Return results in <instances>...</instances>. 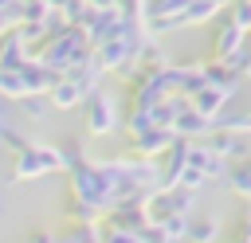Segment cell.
Returning a JSON list of instances; mask_svg holds the SVG:
<instances>
[{"label": "cell", "mask_w": 251, "mask_h": 243, "mask_svg": "<svg viewBox=\"0 0 251 243\" xmlns=\"http://www.w3.org/2000/svg\"><path fill=\"white\" fill-rule=\"evenodd\" d=\"M173 133L176 137H184V141H192V137H208L212 133V118H204L200 110H192V102L173 118Z\"/></svg>", "instance_id": "obj_8"}, {"label": "cell", "mask_w": 251, "mask_h": 243, "mask_svg": "<svg viewBox=\"0 0 251 243\" xmlns=\"http://www.w3.org/2000/svg\"><path fill=\"white\" fill-rule=\"evenodd\" d=\"M51 243H78V235H75V231H67V235H55Z\"/></svg>", "instance_id": "obj_25"}, {"label": "cell", "mask_w": 251, "mask_h": 243, "mask_svg": "<svg viewBox=\"0 0 251 243\" xmlns=\"http://www.w3.org/2000/svg\"><path fill=\"white\" fill-rule=\"evenodd\" d=\"M16 20H20V16H8V8H0V35H4V31H8Z\"/></svg>", "instance_id": "obj_24"}, {"label": "cell", "mask_w": 251, "mask_h": 243, "mask_svg": "<svg viewBox=\"0 0 251 243\" xmlns=\"http://www.w3.org/2000/svg\"><path fill=\"white\" fill-rule=\"evenodd\" d=\"M188 243H220V216L188 219Z\"/></svg>", "instance_id": "obj_11"}, {"label": "cell", "mask_w": 251, "mask_h": 243, "mask_svg": "<svg viewBox=\"0 0 251 243\" xmlns=\"http://www.w3.org/2000/svg\"><path fill=\"white\" fill-rule=\"evenodd\" d=\"M24 110H27L31 118H43V114H47V106H43L39 94H27V98H24Z\"/></svg>", "instance_id": "obj_21"}, {"label": "cell", "mask_w": 251, "mask_h": 243, "mask_svg": "<svg viewBox=\"0 0 251 243\" xmlns=\"http://www.w3.org/2000/svg\"><path fill=\"white\" fill-rule=\"evenodd\" d=\"M161 227H165V235H169L173 243L188 239V216H180V212H176V216H165V219H161Z\"/></svg>", "instance_id": "obj_15"}, {"label": "cell", "mask_w": 251, "mask_h": 243, "mask_svg": "<svg viewBox=\"0 0 251 243\" xmlns=\"http://www.w3.org/2000/svg\"><path fill=\"white\" fill-rule=\"evenodd\" d=\"M212 129H239V133H251V110H247V114H220Z\"/></svg>", "instance_id": "obj_16"}, {"label": "cell", "mask_w": 251, "mask_h": 243, "mask_svg": "<svg viewBox=\"0 0 251 243\" xmlns=\"http://www.w3.org/2000/svg\"><path fill=\"white\" fill-rule=\"evenodd\" d=\"M137 239H141V243H173V239L165 235V227H161V223H145V227L137 231Z\"/></svg>", "instance_id": "obj_19"}, {"label": "cell", "mask_w": 251, "mask_h": 243, "mask_svg": "<svg viewBox=\"0 0 251 243\" xmlns=\"http://www.w3.org/2000/svg\"><path fill=\"white\" fill-rule=\"evenodd\" d=\"M51 239H55V235H51V231H47V227H35V231H31V239H27V243H51Z\"/></svg>", "instance_id": "obj_23"}, {"label": "cell", "mask_w": 251, "mask_h": 243, "mask_svg": "<svg viewBox=\"0 0 251 243\" xmlns=\"http://www.w3.org/2000/svg\"><path fill=\"white\" fill-rule=\"evenodd\" d=\"M247 43V31L231 20V16H220V24H216V35H212V51H216V59H231L239 47Z\"/></svg>", "instance_id": "obj_5"}, {"label": "cell", "mask_w": 251, "mask_h": 243, "mask_svg": "<svg viewBox=\"0 0 251 243\" xmlns=\"http://www.w3.org/2000/svg\"><path fill=\"white\" fill-rule=\"evenodd\" d=\"M200 67H204V82H208V86H216V90H224L227 98H231V94L239 90V82H243V74H239V71H231L224 59H212V63H200Z\"/></svg>", "instance_id": "obj_9"}, {"label": "cell", "mask_w": 251, "mask_h": 243, "mask_svg": "<svg viewBox=\"0 0 251 243\" xmlns=\"http://www.w3.org/2000/svg\"><path fill=\"white\" fill-rule=\"evenodd\" d=\"M208 145H212L224 161H231V165L251 157V145H247V137H243L239 129H212V133H208Z\"/></svg>", "instance_id": "obj_6"}, {"label": "cell", "mask_w": 251, "mask_h": 243, "mask_svg": "<svg viewBox=\"0 0 251 243\" xmlns=\"http://www.w3.org/2000/svg\"><path fill=\"white\" fill-rule=\"evenodd\" d=\"M59 169H63V149H59V145L31 141L27 149L16 153V161H12V180H35V176H47V172H59Z\"/></svg>", "instance_id": "obj_2"}, {"label": "cell", "mask_w": 251, "mask_h": 243, "mask_svg": "<svg viewBox=\"0 0 251 243\" xmlns=\"http://www.w3.org/2000/svg\"><path fill=\"white\" fill-rule=\"evenodd\" d=\"M239 243H251V212L239 216Z\"/></svg>", "instance_id": "obj_22"}, {"label": "cell", "mask_w": 251, "mask_h": 243, "mask_svg": "<svg viewBox=\"0 0 251 243\" xmlns=\"http://www.w3.org/2000/svg\"><path fill=\"white\" fill-rule=\"evenodd\" d=\"M129 141H133V153H137V157H161V153L176 141V133H173V125H145V129L133 133Z\"/></svg>", "instance_id": "obj_4"}, {"label": "cell", "mask_w": 251, "mask_h": 243, "mask_svg": "<svg viewBox=\"0 0 251 243\" xmlns=\"http://www.w3.org/2000/svg\"><path fill=\"white\" fill-rule=\"evenodd\" d=\"M82 98H86V90H82L71 74H59V78L51 82V90H47V102H51L55 110H75V106H82Z\"/></svg>", "instance_id": "obj_7"}, {"label": "cell", "mask_w": 251, "mask_h": 243, "mask_svg": "<svg viewBox=\"0 0 251 243\" xmlns=\"http://www.w3.org/2000/svg\"><path fill=\"white\" fill-rule=\"evenodd\" d=\"M106 243H141L137 231H118V227H106Z\"/></svg>", "instance_id": "obj_20"}, {"label": "cell", "mask_w": 251, "mask_h": 243, "mask_svg": "<svg viewBox=\"0 0 251 243\" xmlns=\"http://www.w3.org/2000/svg\"><path fill=\"white\" fill-rule=\"evenodd\" d=\"M231 20L243 31H251V0H231Z\"/></svg>", "instance_id": "obj_18"}, {"label": "cell", "mask_w": 251, "mask_h": 243, "mask_svg": "<svg viewBox=\"0 0 251 243\" xmlns=\"http://www.w3.org/2000/svg\"><path fill=\"white\" fill-rule=\"evenodd\" d=\"M188 4H192V0H153L149 12H145V20H149V16H180Z\"/></svg>", "instance_id": "obj_17"}, {"label": "cell", "mask_w": 251, "mask_h": 243, "mask_svg": "<svg viewBox=\"0 0 251 243\" xmlns=\"http://www.w3.org/2000/svg\"><path fill=\"white\" fill-rule=\"evenodd\" d=\"M86 43H90V39H86V31H82V27H63V31L47 43V51L39 55V63H43V67H51L55 74H67L75 63H82V59L90 55V51H86Z\"/></svg>", "instance_id": "obj_1"}, {"label": "cell", "mask_w": 251, "mask_h": 243, "mask_svg": "<svg viewBox=\"0 0 251 243\" xmlns=\"http://www.w3.org/2000/svg\"><path fill=\"white\" fill-rule=\"evenodd\" d=\"M227 188H231L235 196L251 200V157H247V161H235V165H231V172H227Z\"/></svg>", "instance_id": "obj_13"}, {"label": "cell", "mask_w": 251, "mask_h": 243, "mask_svg": "<svg viewBox=\"0 0 251 243\" xmlns=\"http://www.w3.org/2000/svg\"><path fill=\"white\" fill-rule=\"evenodd\" d=\"M82 118H86V133L90 137H106L118 129V102L114 94H106L102 86H94L86 98H82Z\"/></svg>", "instance_id": "obj_3"}, {"label": "cell", "mask_w": 251, "mask_h": 243, "mask_svg": "<svg viewBox=\"0 0 251 243\" xmlns=\"http://www.w3.org/2000/svg\"><path fill=\"white\" fill-rule=\"evenodd\" d=\"M12 4H16V0H0V8H12Z\"/></svg>", "instance_id": "obj_26"}, {"label": "cell", "mask_w": 251, "mask_h": 243, "mask_svg": "<svg viewBox=\"0 0 251 243\" xmlns=\"http://www.w3.org/2000/svg\"><path fill=\"white\" fill-rule=\"evenodd\" d=\"M0 94H4V98H27L24 74H20V71H0Z\"/></svg>", "instance_id": "obj_14"}, {"label": "cell", "mask_w": 251, "mask_h": 243, "mask_svg": "<svg viewBox=\"0 0 251 243\" xmlns=\"http://www.w3.org/2000/svg\"><path fill=\"white\" fill-rule=\"evenodd\" d=\"M192 110H200L204 118H212V125H216V118L224 114V106H227V94L224 90H216V86H204V90H196L192 98Z\"/></svg>", "instance_id": "obj_10"}, {"label": "cell", "mask_w": 251, "mask_h": 243, "mask_svg": "<svg viewBox=\"0 0 251 243\" xmlns=\"http://www.w3.org/2000/svg\"><path fill=\"white\" fill-rule=\"evenodd\" d=\"M220 4H224V0H192V4L180 12V24H184V27H188V24H208V20L220 16Z\"/></svg>", "instance_id": "obj_12"}]
</instances>
